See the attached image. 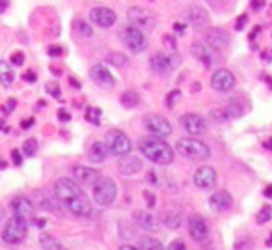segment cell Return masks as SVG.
I'll list each match as a JSON object with an SVG mask.
<instances>
[{
	"label": "cell",
	"instance_id": "8d00e7d4",
	"mask_svg": "<svg viewBox=\"0 0 272 250\" xmlns=\"http://www.w3.org/2000/svg\"><path fill=\"white\" fill-rule=\"evenodd\" d=\"M45 90H47V92H49L54 99H62V92H60V86L56 84V82H47Z\"/></svg>",
	"mask_w": 272,
	"mask_h": 250
},
{
	"label": "cell",
	"instance_id": "ac0fdd59",
	"mask_svg": "<svg viewBox=\"0 0 272 250\" xmlns=\"http://www.w3.org/2000/svg\"><path fill=\"white\" fill-rule=\"evenodd\" d=\"M118 170L125 176H134L136 172L142 170V159L136 157V155H121L118 161Z\"/></svg>",
	"mask_w": 272,
	"mask_h": 250
},
{
	"label": "cell",
	"instance_id": "5bb4252c",
	"mask_svg": "<svg viewBox=\"0 0 272 250\" xmlns=\"http://www.w3.org/2000/svg\"><path fill=\"white\" fill-rule=\"evenodd\" d=\"M90 75H92V79L95 84L103 86V88H114V84H116V79H114V75L106 69L105 64H95V66H92V69H90Z\"/></svg>",
	"mask_w": 272,
	"mask_h": 250
},
{
	"label": "cell",
	"instance_id": "9a60e30c",
	"mask_svg": "<svg viewBox=\"0 0 272 250\" xmlns=\"http://www.w3.org/2000/svg\"><path fill=\"white\" fill-rule=\"evenodd\" d=\"M194 185L199 189H211L217 185V172L211 166H201L194 172Z\"/></svg>",
	"mask_w": 272,
	"mask_h": 250
},
{
	"label": "cell",
	"instance_id": "f907efd6",
	"mask_svg": "<svg viewBox=\"0 0 272 250\" xmlns=\"http://www.w3.org/2000/svg\"><path fill=\"white\" fill-rule=\"evenodd\" d=\"M15 105H17V101H15V99H8V103H6V107H4V110H6L8 114H10V112L15 109Z\"/></svg>",
	"mask_w": 272,
	"mask_h": 250
},
{
	"label": "cell",
	"instance_id": "bcb514c9",
	"mask_svg": "<svg viewBox=\"0 0 272 250\" xmlns=\"http://www.w3.org/2000/svg\"><path fill=\"white\" fill-rule=\"evenodd\" d=\"M62 47H60V45H52V47H49V55L52 56V58H54V56H62Z\"/></svg>",
	"mask_w": 272,
	"mask_h": 250
},
{
	"label": "cell",
	"instance_id": "f546056e",
	"mask_svg": "<svg viewBox=\"0 0 272 250\" xmlns=\"http://www.w3.org/2000/svg\"><path fill=\"white\" fill-rule=\"evenodd\" d=\"M138 101H140V97H138V93L132 92V90H127V92L121 93V97H119V103L123 105V107H127V109H132V107H136L138 105Z\"/></svg>",
	"mask_w": 272,
	"mask_h": 250
},
{
	"label": "cell",
	"instance_id": "7402d4cb",
	"mask_svg": "<svg viewBox=\"0 0 272 250\" xmlns=\"http://www.w3.org/2000/svg\"><path fill=\"white\" fill-rule=\"evenodd\" d=\"M134 222L138 224V228H142L146 232H157L159 230V224H157V219L151 211H136L132 215Z\"/></svg>",
	"mask_w": 272,
	"mask_h": 250
},
{
	"label": "cell",
	"instance_id": "d6a6232c",
	"mask_svg": "<svg viewBox=\"0 0 272 250\" xmlns=\"http://www.w3.org/2000/svg\"><path fill=\"white\" fill-rule=\"evenodd\" d=\"M86 120L93 125H101V110L95 109V107H90L86 110Z\"/></svg>",
	"mask_w": 272,
	"mask_h": 250
},
{
	"label": "cell",
	"instance_id": "681fc988",
	"mask_svg": "<svg viewBox=\"0 0 272 250\" xmlns=\"http://www.w3.org/2000/svg\"><path fill=\"white\" fill-rule=\"evenodd\" d=\"M179 95H181V90H175V92H172L170 95H168V107H170V109L173 107V99L179 97Z\"/></svg>",
	"mask_w": 272,
	"mask_h": 250
},
{
	"label": "cell",
	"instance_id": "94428289",
	"mask_svg": "<svg viewBox=\"0 0 272 250\" xmlns=\"http://www.w3.org/2000/svg\"><path fill=\"white\" fill-rule=\"evenodd\" d=\"M119 250H138V248H136V246H130V244H123Z\"/></svg>",
	"mask_w": 272,
	"mask_h": 250
},
{
	"label": "cell",
	"instance_id": "03108f58",
	"mask_svg": "<svg viewBox=\"0 0 272 250\" xmlns=\"http://www.w3.org/2000/svg\"><path fill=\"white\" fill-rule=\"evenodd\" d=\"M265 147H268V149H270V152H272V138H270V140H268V142H265Z\"/></svg>",
	"mask_w": 272,
	"mask_h": 250
},
{
	"label": "cell",
	"instance_id": "be15d7a7",
	"mask_svg": "<svg viewBox=\"0 0 272 250\" xmlns=\"http://www.w3.org/2000/svg\"><path fill=\"white\" fill-rule=\"evenodd\" d=\"M6 168V161L4 159H0V170H4Z\"/></svg>",
	"mask_w": 272,
	"mask_h": 250
},
{
	"label": "cell",
	"instance_id": "74e56055",
	"mask_svg": "<svg viewBox=\"0 0 272 250\" xmlns=\"http://www.w3.org/2000/svg\"><path fill=\"white\" fill-rule=\"evenodd\" d=\"M211 118H213L215 122H224V120H229L228 114H226V110H213V112H211Z\"/></svg>",
	"mask_w": 272,
	"mask_h": 250
},
{
	"label": "cell",
	"instance_id": "8fae6325",
	"mask_svg": "<svg viewBox=\"0 0 272 250\" xmlns=\"http://www.w3.org/2000/svg\"><path fill=\"white\" fill-rule=\"evenodd\" d=\"M116 19H118L116 17V12L106 6L92 8V12H90V21H92L93 25L101 26V28H110L116 23Z\"/></svg>",
	"mask_w": 272,
	"mask_h": 250
},
{
	"label": "cell",
	"instance_id": "277c9868",
	"mask_svg": "<svg viewBox=\"0 0 272 250\" xmlns=\"http://www.w3.org/2000/svg\"><path fill=\"white\" fill-rule=\"evenodd\" d=\"M92 194H93V200L97 202L99 206L106 208V206L114 204V200H116L118 187H116V183L112 181L110 177L99 176L95 179V183L92 185Z\"/></svg>",
	"mask_w": 272,
	"mask_h": 250
},
{
	"label": "cell",
	"instance_id": "484cf974",
	"mask_svg": "<svg viewBox=\"0 0 272 250\" xmlns=\"http://www.w3.org/2000/svg\"><path fill=\"white\" fill-rule=\"evenodd\" d=\"M106 155H108V147H106L105 142H93L90 152H88V159L92 163H103L106 159Z\"/></svg>",
	"mask_w": 272,
	"mask_h": 250
},
{
	"label": "cell",
	"instance_id": "c3c4849f",
	"mask_svg": "<svg viewBox=\"0 0 272 250\" xmlns=\"http://www.w3.org/2000/svg\"><path fill=\"white\" fill-rule=\"evenodd\" d=\"M58 118H60L62 122H69V120H71V114H69L65 109H60L58 110Z\"/></svg>",
	"mask_w": 272,
	"mask_h": 250
},
{
	"label": "cell",
	"instance_id": "ba28073f",
	"mask_svg": "<svg viewBox=\"0 0 272 250\" xmlns=\"http://www.w3.org/2000/svg\"><path fill=\"white\" fill-rule=\"evenodd\" d=\"M127 17H129V23L140 30H149L155 26V15L149 10L142 6H132L129 8L127 12Z\"/></svg>",
	"mask_w": 272,
	"mask_h": 250
},
{
	"label": "cell",
	"instance_id": "f35d334b",
	"mask_svg": "<svg viewBox=\"0 0 272 250\" xmlns=\"http://www.w3.org/2000/svg\"><path fill=\"white\" fill-rule=\"evenodd\" d=\"M25 64V55L17 51V53H13L12 55V66H23Z\"/></svg>",
	"mask_w": 272,
	"mask_h": 250
},
{
	"label": "cell",
	"instance_id": "2e32d148",
	"mask_svg": "<svg viewBox=\"0 0 272 250\" xmlns=\"http://www.w3.org/2000/svg\"><path fill=\"white\" fill-rule=\"evenodd\" d=\"M181 125L188 134H203L207 131V122L198 114H185L181 118Z\"/></svg>",
	"mask_w": 272,
	"mask_h": 250
},
{
	"label": "cell",
	"instance_id": "83f0119b",
	"mask_svg": "<svg viewBox=\"0 0 272 250\" xmlns=\"http://www.w3.org/2000/svg\"><path fill=\"white\" fill-rule=\"evenodd\" d=\"M138 250H164L162 243L159 239H153V237H140V243H138Z\"/></svg>",
	"mask_w": 272,
	"mask_h": 250
},
{
	"label": "cell",
	"instance_id": "680465c9",
	"mask_svg": "<svg viewBox=\"0 0 272 250\" xmlns=\"http://www.w3.org/2000/svg\"><path fill=\"white\" fill-rule=\"evenodd\" d=\"M263 194H265L266 198H272V185H268V187H266L265 192H263Z\"/></svg>",
	"mask_w": 272,
	"mask_h": 250
},
{
	"label": "cell",
	"instance_id": "9c48e42d",
	"mask_svg": "<svg viewBox=\"0 0 272 250\" xmlns=\"http://www.w3.org/2000/svg\"><path fill=\"white\" fill-rule=\"evenodd\" d=\"M144 125H146L149 133L155 134V136H161V138L170 136L173 131L172 123L168 122L164 116H161V114H148L144 118Z\"/></svg>",
	"mask_w": 272,
	"mask_h": 250
},
{
	"label": "cell",
	"instance_id": "11a10c76",
	"mask_svg": "<svg viewBox=\"0 0 272 250\" xmlns=\"http://www.w3.org/2000/svg\"><path fill=\"white\" fill-rule=\"evenodd\" d=\"M263 6H265V0H252V8L254 10H261Z\"/></svg>",
	"mask_w": 272,
	"mask_h": 250
},
{
	"label": "cell",
	"instance_id": "6da1fadb",
	"mask_svg": "<svg viewBox=\"0 0 272 250\" xmlns=\"http://www.w3.org/2000/svg\"><path fill=\"white\" fill-rule=\"evenodd\" d=\"M54 194L63 206L77 217H88L92 213V204L86 192L77 185L75 179L62 177L54 183Z\"/></svg>",
	"mask_w": 272,
	"mask_h": 250
},
{
	"label": "cell",
	"instance_id": "ffe728a7",
	"mask_svg": "<svg viewBox=\"0 0 272 250\" xmlns=\"http://www.w3.org/2000/svg\"><path fill=\"white\" fill-rule=\"evenodd\" d=\"M188 23H190L196 30H203L209 25V13L201 6H190L188 8Z\"/></svg>",
	"mask_w": 272,
	"mask_h": 250
},
{
	"label": "cell",
	"instance_id": "d4e9b609",
	"mask_svg": "<svg viewBox=\"0 0 272 250\" xmlns=\"http://www.w3.org/2000/svg\"><path fill=\"white\" fill-rule=\"evenodd\" d=\"M181 220H183V211L179 208H170L162 213V222L172 228V230H177L181 226Z\"/></svg>",
	"mask_w": 272,
	"mask_h": 250
},
{
	"label": "cell",
	"instance_id": "9f6ffc18",
	"mask_svg": "<svg viewBox=\"0 0 272 250\" xmlns=\"http://www.w3.org/2000/svg\"><path fill=\"white\" fill-rule=\"evenodd\" d=\"M8 4H10V2H8V0H0V13H2V12H6Z\"/></svg>",
	"mask_w": 272,
	"mask_h": 250
},
{
	"label": "cell",
	"instance_id": "816d5d0a",
	"mask_svg": "<svg viewBox=\"0 0 272 250\" xmlns=\"http://www.w3.org/2000/svg\"><path fill=\"white\" fill-rule=\"evenodd\" d=\"M146 181H148V183L157 185V183H159V179H157V174H155V172H149L148 177H146Z\"/></svg>",
	"mask_w": 272,
	"mask_h": 250
},
{
	"label": "cell",
	"instance_id": "30bf717a",
	"mask_svg": "<svg viewBox=\"0 0 272 250\" xmlns=\"http://www.w3.org/2000/svg\"><path fill=\"white\" fill-rule=\"evenodd\" d=\"M190 53H192V56H194L196 60H199L203 66H207V67L215 66V64L220 60L218 51L213 49V47H211V45H207L205 41H194V43H192Z\"/></svg>",
	"mask_w": 272,
	"mask_h": 250
},
{
	"label": "cell",
	"instance_id": "7bdbcfd3",
	"mask_svg": "<svg viewBox=\"0 0 272 250\" xmlns=\"http://www.w3.org/2000/svg\"><path fill=\"white\" fill-rule=\"evenodd\" d=\"M162 41H164V45H166L168 49H172V51L177 49V43H175V39H173V36H170V34H168V36L162 37Z\"/></svg>",
	"mask_w": 272,
	"mask_h": 250
},
{
	"label": "cell",
	"instance_id": "e0dca14e",
	"mask_svg": "<svg viewBox=\"0 0 272 250\" xmlns=\"http://www.w3.org/2000/svg\"><path fill=\"white\" fill-rule=\"evenodd\" d=\"M12 211L13 217H21V219L25 220H30L32 215H34V204L26 196H17V198L12 200Z\"/></svg>",
	"mask_w": 272,
	"mask_h": 250
},
{
	"label": "cell",
	"instance_id": "d590c367",
	"mask_svg": "<svg viewBox=\"0 0 272 250\" xmlns=\"http://www.w3.org/2000/svg\"><path fill=\"white\" fill-rule=\"evenodd\" d=\"M36 152H37V142L34 140V138H28V140L23 144V153L28 155V157H32V155H36Z\"/></svg>",
	"mask_w": 272,
	"mask_h": 250
},
{
	"label": "cell",
	"instance_id": "ab89813d",
	"mask_svg": "<svg viewBox=\"0 0 272 250\" xmlns=\"http://www.w3.org/2000/svg\"><path fill=\"white\" fill-rule=\"evenodd\" d=\"M166 250H186V246H185V243H183L181 239H173L172 243L168 244Z\"/></svg>",
	"mask_w": 272,
	"mask_h": 250
},
{
	"label": "cell",
	"instance_id": "7c38bea8",
	"mask_svg": "<svg viewBox=\"0 0 272 250\" xmlns=\"http://www.w3.org/2000/svg\"><path fill=\"white\" fill-rule=\"evenodd\" d=\"M211 86L217 90V92H229L233 86H235V77L228 69H218L211 77Z\"/></svg>",
	"mask_w": 272,
	"mask_h": 250
},
{
	"label": "cell",
	"instance_id": "3957f363",
	"mask_svg": "<svg viewBox=\"0 0 272 250\" xmlns=\"http://www.w3.org/2000/svg\"><path fill=\"white\" fill-rule=\"evenodd\" d=\"M177 152L192 161H207L211 157V147L205 142L192 138V136H185L177 142Z\"/></svg>",
	"mask_w": 272,
	"mask_h": 250
},
{
	"label": "cell",
	"instance_id": "8992f818",
	"mask_svg": "<svg viewBox=\"0 0 272 250\" xmlns=\"http://www.w3.org/2000/svg\"><path fill=\"white\" fill-rule=\"evenodd\" d=\"M121 41H123V45L127 49L136 53V55H138V53H144V51L148 49V39L144 36V32L132 25L121 30Z\"/></svg>",
	"mask_w": 272,
	"mask_h": 250
},
{
	"label": "cell",
	"instance_id": "4316f807",
	"mask_svg": "<svg viewBox=\"0 0 272 250\" xmlns=\"http://www.w3.org/2000/svg\"><path fill=\"white\" fill-rule=\"evenodd\" d=\"M13 79H15V73L12 69V64L0 60V82L4 86H10L13 82Z\"/></svg>",
	"mask_w": 272,
	"mask_h": 250
},
{
	"label": "cell",
	"instance_id": "f1b7e54d",
	"mask_svg": "<svg viewBox=\"0 0 272 250\" xmlns=\"http://www.w3.org/2000/svg\"><path fill=\"white\" fill-rule=\"evenodd\" d=\"M39 243H41V248L43 250H65L63 248V244L54 239L52 235H41L39 237Z\"/></svg>",
	"mask_w": 272,
	"mask_h": 250
},
{
	"label": "cell",
	"instance_id": "5b68a950",
	"mask_svg": "<svg viewBox=\"0 0 272 250\" xmlns=\"http://www.w3.org/2000/svg\"><path fill=\"white\" fill-rule=\"evenodd\" d=\"M26 233H28V220L21 217H12L2 230V241L6 244H19L25 241Z\"/></svg>",
	"mask_w": 272,
	"mask_h": 250
},
{
	"label": "cell",
	"instance_id": "cb8c5ba5",
	"mask_svg": "<svg viewBox=\"0 0 272 250\" xmlns=\"http://www.w3.org/2000/svg\"><path fill=\"white\" fill-rule=\"evenodd\" d=\"M73 176H75V179L81 181V183L93 185L95 183V179L99 177V172L95 170V168H88V166H75Z\"/></svg>",
	"mask_w": 272,
	"mask_h": 250
},
{
	"label": "cell",
	"instance_id": "e575fe53",
	"mask_svg": "<svg viewBox=\"0 0 272 250\" xmlns=\"http://www.w3.org/2000/svg\"><path fill=\"white\" fill-rule=\"evenodd\" d=\"M270 217H272V208L270 206H263L261 211L257 213V222H259V224H265V222L270 220Z\"/></svg>",
	"mask_w": 272,
	"mask_h": 250
},
{
	"label": "cell",
	"instance_id": "003e7915",
	"mask_svg": "<svg viewBox=\"0 0 272 250\" xmlns=\"http://www.w3.org/2000/svg\"><path fill=\"white\" fill-rule=\"evenodd\" d=\"M2 127H4V122H0V129H2Z\"/></svg>",
	"mask_w": 272,
	"mask_h": 250
},
{
	"label": "cell",
	"instance_id": "f6af8a7d",
	"mask_svg": "<svg viewBox=\"0 0 272 250\" xmlns=\"http://www.w3.org/2000/svg\"><path fill=\"white\" fill-rule=\"evenodd\" d=\"M246 23H248V15H241V17L237 19V23H235V30H242Z\"/></svg>",
	"mask_w": 272,
	"mask_h": 250
},
{
	"label": "cell",
	"instance_id": "603a6c76",
	"mask_svg": "<svg viewBox=\"0 0 272 250\" xmlns=\"http://www.w3.org/2000/svg\"><path fill=\"white\" fill-rule=\"evenodd\" d=\"M209 204L215 211H226V209H229L233 206V198H231V194H229L228 190H218V192H215L209 198Z\"/></svg>",
	"mask_w": 272,
	"mask_h": 250
},
{
	"label": "cell",
	"instance_id": "1f68e13d",
	"mask_svg": "<svg viewBox=\"0 0 272 250\" xmlns=\"http://www.w3.org/2000/svg\"><path fill=\"white\" fill-rule=\"evenodd\" d=\"M73 28H75V32H77L79 36H82V37H90L93 34L92 26L88 25V23H84V21H81V19H77V21H75Z\"/></svg>",
	"mask_w": 272,
	"mask_h": 250
},
{
	"label": "cell",
	"instance_id": "b9f144b4",
	"mask_svg": "<svg viewBox=\"0 0 272 250\" xmlns=\"http://www.w3.org/2000/svg\"><path fill=\"white\" fill-rule=\"evenodd\" d=\"M207 4L211 8H215V10H224L226 4H228V0H207Z\"/></svg>",
	"mask_w": 272,
	"mask_h": 250
},
{
	"label": "cell",
	"instance_id": "6125c7cd",
	"mask_svg": "<svg viewBox=\"0 0 272 250\" xmlns=\"http://www.w3.org/2000/svg\"><path fill=\"white\" fill-rule=\"evenodd\" d=\"M36 222H37V226H39V228H43V226H45V220L43 219H37Z\"/></svg>",
	"mask_w": 272,
	"mask_h": 250
},
{
	"label": "cell",
	"instance_id": "d6986e66",
	"mask_svg": "<svg viewBox=\"0 0 272 250\" xmlns=\"http://www.w3.org/2000/svg\"><path fill=\"white\" fill-rule=\"evenodd\" d=\"M203 41L207 43V45H211L213 49L220 51V49H224V47H228L229 36L222 30V28H211V30H207L203 34Z\"/></svg>",
	"mask_w": 272,
	"mask_h": 250
},
{
	"label": "cell",
	"instance_id": "db71d44e",
	"mask_svg": "<svg viewBox=\"0 0 272 250\" xmlns=\"http://www.w3.org/2000/svg\"><path fill=\"white\" fill-rule=\"evenodd\" d=\"M32 125H34V120H32V118H26V120H23V122H21V127H23V129H30Z\"/></svg>",
	"mask_w": 272,
	"mask_h": 250
},
{
	"label": "cell",
	"instance_id": "f5cc1de1",
	"mask_svg": "<svg viewBox=\"0 0 272 250\" xmlns=\"http://www.w3.org/2000/svg\"><path fill=\"white\" fill-rule=\"evenodd\" d=\"M173 30H175V34H181V36H183V34H185V25H183V23H175V25H173Z\"/></svg>",
	"mask_w": 272,
	"mask_h": 250
},
{
	"label": "cell",
	"instance_id": "ee69618b",
	"mask_svg": "<svg viewBox=\"0 0 272 250\" xmlns=\"http://www.w3.org/2000/svg\"><path fill=\"white\" fill-rule=\"evenodd\" d=\"M23 80H25V82H36L37 75L34 73V71H25V73H23Z\"/></svg>",
	"mask_w": 272,
	"mask_h": 250
},
{
	"label": "cell",
	"instance_id": "7a4b0ae2",
	"mask_svg": "<svg viewBox=\"0 0 272 250\" xmlns=\"http://www.w3.org/2000/svg\"><path fill=\"white\" fill-rule=\"evenodd\" d=\"M140 152L146 159H149L155 165H162L166 166L173 161V149L168 146V142L161 136H155V134H149V136H144L140 144Z\"/></svg>",
	"mask_w": 272,
	"mask_h": 250
},
{
	"label": "cell",
	"instance_id": "91938a15",
	"mask_svg": "<svg viewBox=\"0 0 272 250\" xmlns=\"http://www.w3.org/2000/svg\"><path fill=\"white\" fill-rule=\"evenodd\" d=\"M261 28H254V32L250 34V41H254V37H257V34H259Z\"/></svg>",
	"mask_w": 272,
	"mask_h": 250
},
{
	"label": "cell",
	"instance_id": "e7e4bbea",
	"mask_svg": "<svg viewBox=\"0 0 272 250\" xmlns=\"http://www.w3.org/2000/svg\"><path fill=\"white\" fill-rule=\"evenodd\" d=\"M266 246H272V233H270V235H268V239H266Z\"/></svg>",
	"mask_w": 272,
	"mask_h": 250
},
{
	"label": "cell",
	"instance_id": "7dc6e473",
	"mask_svg": "<svg viewBox=\"0 0 272 250\" xmlns=\"http://www.w3.org/2000/svg\"><path fill=\"white\" fill-rule=\"evenodd\" d=\"M144 198H146V204H148V208L151 209L155 206V194H151V192H148V190H146V192H144Z\"/></svg>",
	"mask_w": 272,
	"mask_h": 250
},
{
	"label": "cell",
	"instance_id": "44dd1931",
	"mask_svg": "<svg viewBox=\"0 0 272 250\" xmlns=\"http://www.w3.org/2000/svg\"><path fill=\"white\" fill-rule=\"evenodd\" d=\"M173 62L172 58L168 55H162V53H157V55L151 58V69H153L155 73L162 75V77H166L173 71Z\"/></svg>",
	"mask_w": 272,
	"mask_h": 250
},
{
	"label": "cell",
	"instance_id": "52a82bcc",
	"mask_svg": "<svg viewBox=\"0 0 272 250\" xmlns=\"http://www.w3.org/2000/svg\"><path fill=\"white\" fill-rule=\"evenodd\" d=\"M105 144H106V147H108V152H110L112 155H118V157L127 155V153L130 152L129 136L125 133H121V131H116V129L106 134Z\"/></svg>",
	"mask_w": 272,
	"mask_h": 250
},
{
	"label": "cell",
	"instance_id": "6f0895ef",
	"mask_svg": "<svg viewBox=\"0 0 272 250\" xmlns=\"http://www.w3.org/2000/svg\"><path fill=\"white\" fill-rule=\"evenodd\" d=\"M69 84L75 86V88H81V82H79V80H75L73 77H69Z\"/></svg>",
	"mask_w": 272,
	"mask_h": 250
},
{
	"label": "cell",
	"instance_id": "836d02e7",
	"mask_svg": "<svg viewBox=\"0 0 272 250\" xmlns=\"http://www.w3.org/2000/svg\"><path fill=\"white\" fill-rule=\"evenodd\" d=\"M224 110H226V114H228V118H231V120H233V118L242 116V109L235 103V101H231V103H229Z\"/></svg>",
	"mask_w": 272,
	"mask_h": 250
},
{
	"label": "cell",
	"instance_id": "60d3db41",
	"mask_svg": "<svg viewBox=\"0 0 272 250\" xmlns=\"http://www.w3.org/2000/svg\"><path fill=\"white\" fill-rule=\"evenodd\" d=\"M12 161L15 166H21L23 165V153L19 152V149H12Z\"/></svg>",
	"mask_w": 272,
	"mask_h": 250
},
{
	"label": "cell",
	"instance_id": "4fadbf2b",
	"mask_svg": "<svg viewBox=\"0 0 272 250\" xmlns=\"http://www.w3.org/2000/svg\"><path fill=\"white\" fill-rule=\"evenodd\" d=\"M188 233H190V237L194 241H205V239L209 237V226L205 222L203 217H199V215H192L190 219H188Z\"/></svg>",
	"mask_w": 272,
	"mask_h": 250
},
{
	"label": "cell",
	"instance_id": "4dcf8cb0",
	"mask_svg": "<svg viewBox=\"0 0 272 250\" xmlns=\"http://www.w3.org/2000/svg\"><path fill=\"white\" fill-rule=\"evenodd\" d=\"M106 62L116 67H125L129 64V58L125 55H121V53H110V55L106 56Z\"/></svg>",
	"mask_w": 272,
	"mask_h": 250
}]
</instances>
